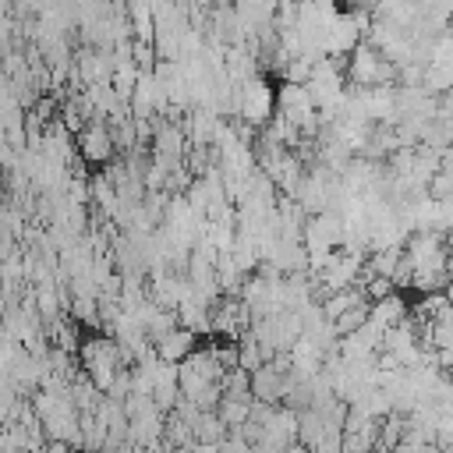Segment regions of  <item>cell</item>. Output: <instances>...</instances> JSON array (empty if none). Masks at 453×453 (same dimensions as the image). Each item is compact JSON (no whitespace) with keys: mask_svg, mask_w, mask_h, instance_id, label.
Here are the masks:
<instances>
[{"mask_svg":"<svg viewBox=\"0 0 453 453\" xmlns=\"http://www.w3.org/2000/svg\"><path fill=\"white\" fill-rule=\"evenodd\" d=\"M347 81L354 88H386V85L400 81V67L382 50H375L372 42H361L347 57Z\"/></svg>","mask_w":453,"mask_h":453,"instance_id":"6da1fadb","label":"cell"},{"mask_svg":"<svg viewBox=\"0 0 453 453\" xmlns=\"http://www.w3.org/2000/svg\"><path fill=\"white\" fill-rule=\"evenodd\" d=\"M276 113L294 124L301 134H315L319 131V106L308 92V85H297V81H283L276 88Z\"/></svg>","mask_w":453,"mask_h":453,"instance_id":"7a4b0ae2","label":"cell"},{"mask_svg":"<svg viewBox=\"0 0 453 453\" xmlns=\"http://www.w3.org/2000/svg\"><path fill=\"white\" fill-rule=\"evenodd\" d=\"M237 113L244 117L248 127H269L276 117V92L269 88L265 78H251L237 88Z\"/></svg>","mask_w":453,"mask_h":453,"instance_id":"3957f363","label":"cell"},{"mask_svg":"<svg viewBox=\"0 0 453 453\" xmlns=\"http://www.w3.org/2000/svg\"><path fill=\"white\" fill-rule=\"evenodd\" d=\"M74 145H78V156L85 163H96V166H110L113 156H117V138H113V127L106 120H92L74 138Z\"/></svg>","mask_w":453,"mask_h":453,"instance_id":"277c9868","label":"cell"},{"mask_svg":"<svg viewBox=\"0 0 453 453\" xmlns=\"http://www.w3.org/2000/svg\"><path fill=\"white\" fill-rule=\"evenodd\" d=\"M198 336L191 333V329H184V326H173L166 336H159L152 347H156V354L163 357V361H170V365H180V361H188L195 350H198V343H195Z\"/></svg>","mask_w":453,"mask_h":453,"instance_id":"5b68a950","label":"cell"},{"mask_svg":"<svg viewBox=\"0 0 453 453\" xmlns=\"http://www.w3.org/2000/svg\"><path fill=\"white\" fill-rule=\"evenodd\" d=\"M251 411H255V396H230V393H223V400H219V407H216V414L223 418V425H226L230 432L244 428V425L251 421Z\"/></svg>","mask_w":453,"mask_h":453,"instance_id":"8992f818","label":"cell"},{"mask_svg":"<svg viewBox=\"0 0 453 453\" xmlns=\"http://www.w3.org/2000/svg\"><path fill=\"white\" fill-rule=\"evenodd\" d=\"M407 311H411V308L403 304V297H400V294H389V297H382V301L372 304V319H368V322H375L379 329L389 333L393 326H400V322L407 319Z\"/></svg>","mask_w":453,"mask_h":453,"instance_id":"52a82bcc","label":"cell"},{"mask_svg":"<svg viewBox=\"0 0 453 453\" xmlns=\"http://www.w3.org/2000/svg\"><path fill=\"white\" fill-rule=\"evenodd\" d=\"M379 4H382V0H340V11H343V14H354V18L372 21V18L379 14Z\"/></svg>","mask_w":453,"mask_h":453,"instance_id":"ba28073f","label":"cell"}]
</instances>
